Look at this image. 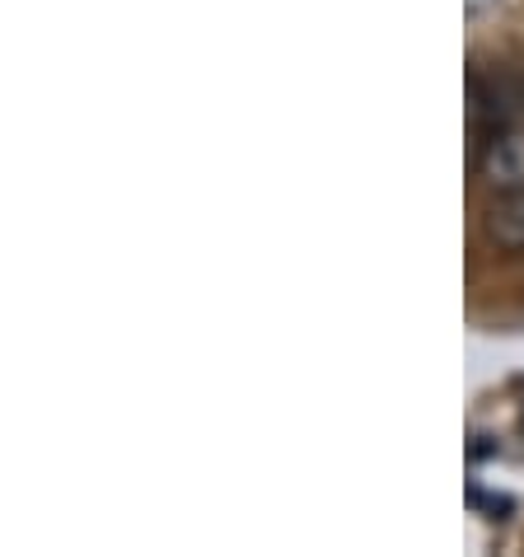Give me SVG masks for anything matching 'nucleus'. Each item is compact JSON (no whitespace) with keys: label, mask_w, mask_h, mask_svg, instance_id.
<instances>
[{"label":"nucleus","mask_w":524,"mask_h":557,"mask_svg":"<svg viewBox=\"0 0 524 557\" xmlns=\"http://www.w3.org/2000/svg\"><path fill=\"white\" fill-rule=\"evenodd\" d=\"M477 174L491 193H520L524 188V132H491L473 146Z\"/></svg>","instance_id":"f257e3e1"},{"label":"nucleus","mask_w":524,"mask_h":557,"mask_svg":"<svg viewBox=\"0 0 524 557\" xmlns=\"http://www.w3.org/2000/svg\"><path fill=\"white\" fill-rule=\"evenodd\" d=\"M483 230H487V239L497 244V249L520 253L524 249V188L491 197V207L483 215Z\"/></svg>","instance_id":"f03ea898"}]
</instances>
